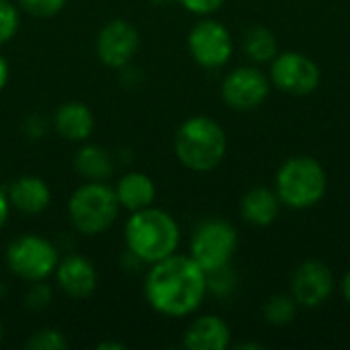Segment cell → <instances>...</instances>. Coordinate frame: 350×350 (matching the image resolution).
<instances>
[{
    "mask_svg": "<svg viewBox=\"0 0 350 350\" xmlns=\"http://www.w3.org/2000/svg\"><path fill=\"white\" fill-rule=\"evenodd\" d=\"M144 295L154 312L166 318H187L207 295V273L189 254H172L152 265Z\"/></svg>",
    "mask_w": 350,
    "mask_h": 350,
    "instance_id": "obj_1",
    "label": "cell"
},
{
    "mask_svg": "<svg viewBox=\"0 0 350 350\" xmlns=\"http://www.w3.org/2000/svg\"><path fill=\"white\" fill-rule=\"evenodd\" d=\"M127 252L142 265L160 262L176 254L180 244V228L176 219L158 207H146L133 211L123 230Z\"/></svg>",
    "mask_w": 350,
    "mask_h": 350,
    "instance_id": "obj_2",
    "label": "cell"
},
{
    "mask_svg": "<svg viewBox=\"0 0 350 350\" xmlns=\"http://www.w3.org/2000/svg\"><path fill=\"white\" fill-rule=\"evenodd\" d=\"M228 152V135L224 127L207 117L195 115L183 121L174 135V154L178 162L193 172L215 170Z\"/></svg>",
    "mask_w": 350,
    "mask_h": 350,
    "instance_id": "obj_3",
    "label": "cell"
},
{
    "mask_svg": "<svg viewBox=\"0 0 350 350\" xmlns=\"http://www.w3.org/2000/svg\"><path fill=\"white\" fill-rule=\"evenodd\" d=\"M275 191L285 207L295 211L312 209L328 191V174L316 158L293 156L279 166Z\"/></svg>",
    "mask_w": 350,
    "mask_h": 350,
    "instance_id": "obj_4",
    "label": "cell"
},
{
    "mask_svg": "<svg viewBox=\"0 0 350 350\" xmlns=\"http://www.w3.org/2000/svg\"><path fill=\"white\" fill-rule=\"evenodd\" d=\"M119 209L121 205L117 201L115 189L105 180H86L72 193L68 201L70 221L82 236H98L107 232L115 224Z\"/></svg>",
    "mask_w": 350,
    "mask_h": 350,
    "instance_id": "obj_5",
    "label": "cell"
},
{
    "mask_svg": "<svg viewBox=\"0 0 350 350\" xmlns=\"http://www.w3.org/2000/svg\"><path fill=\"white\" fill-rule=\"evenodd\" d=\"M236 248H238L236 228L221 217H209L195 228L191 236L189 256L205 273H211L215 269L228 267L236 254Z\"/></svg>",
    "mask_w": 350,
    "mask_h": 350,
    "instance_id": "obj_6",
    "label": "cell"
},
{
    "mask_svg": "<svg viewBox=\"0 0 350 350\" xmlns=\"http://www.w3.org/2000/svg\"><path fill=\"white\" fill-rule=\"evenodd\" d=\"M59 262L57 248L43 236L23 234L6 248V267L23 281H45L55 273Z\"/></svg>",
    "mask_w": 350,
    "mask_h": 350,
    "instance_id": "obj_7",
    "label": "cell"
},
{
    "mask_svg": "<svg viewBox=\"0 0 350 350\" xmlns=\"http://www.w3.org/2000/svg\"><path fill=\"white\" fill-rule=\"evenodd\" d=\"M271 84L291 96H308L322 82V70L301 51H281L271 62Z\"/></svg>",
    "mask_w": 350,
    "mask_h": 350,
    "instance_id": "obj_8",
    "label": "cell"
},
{
    "mask_svg": "<svg viewBox=\"0 0 350 350\" xmlns=\"http://www.w3.org/2000/svg\"><path fill=\"white\" fill-rule=\"evenodd\" d=\"M187 47L191 57L207 70L226 66L234 53V41L228 27L213 18H203L191 29Z\"/></svg>",
    "mask_w": 350,
    "mask_h": 350,
    "instance_id": "obj_9",
    "label": "cell"
},
{
    "mask_svg": "<svg viewBox=\"0 0 350 350\" xmlns=\"http://www.w3.org/2000/svg\"><path fill=\"white\" fill-rule=\"evenodd\" d=\"M271 94V78L254 66H240L226 74L221 98L234 111H254Z\"/></svg>",
    "mask_w": 350,
    "mask_h": 350,
    "instance_id": "obj_10",
    "label": "cell"
},
{
    "mask_svg": "<svg viewBox=\"0 0 350 350\" xmlns=\"http://www.w3.org/2000/svg\"><path fill=\"white\" fill-rule=\"evenodd\" d=\"M96 55L98 59L113 70H121L131 64L139 47L137 29L125 18L109 21L96 35Z\"/></svg>",
    "mask_w": 350,
    "mask_h": 350,
    "instance_id": "obj_11",
    "label": "cell"
},
{
    "mask_svg": "<svg viewBox=\"0 0 350 350\" xmlns=\"http://www.w3.org/2000/svg\"><path fill=\"white\" fill-rule=\"evenodd\" d=\"M293 299L299 308L314 310L324 306L334 293V275L330 267L322 260H304L293 277H291V291Z\"/></svg>",
    "mask_w": 350,
    "mask_h": 350,
    "instance_id": "obj_12",
    "label": "cell"
},
{
    "mask_svg": "<svg viewBox=\"0 0 350 350\" xmlns=\"http://www.w3.org/2000/svg\"><path fill=\"white\" fill-rule=\"evenodd\" d=\"M55 281L59 289L72 299H86L98 285L94 265L82 254H68L55 267Z\"/></svg>",
    "mask_w": 350,
    "mask_h": 350,
    "instance_id": "obj_13",
    "label": "cell"
},
{
    "mask_svg": "<svg viewBox=\"0 0 350 350\" xmlns=\"http://www.w3.org/2000/svg\"><path fill=\"white\" fill-rule=\"evenodd\" d=\"M232 345V330L219 316L207 314L195 318L183 336V347L189 350H226Z\"/></svg>",
    "mask_w": 350,
    "mask_h": 350,
    "instance_id": "obj_14",
    "label": "cell"
},
{
    "mask_svg": "<svg viewBox=\"0 0 350 350\" xmlns=\"http://www.w3.org/2000/svg\"><path fill=\"white\" fill-rule=\"evenodd\" d=\"M281 205L283 203L275 189L258 185V187H252L250 191H246V195L242 197L240 213L248 226L269 228L277 221V217L281 213Z\"/></svg>",
    "mask_w": 350,
    "mask_h": 350,
    "instance_id": "obj_15",
    "label": "cell"
},
{
    "mask_svg": "<svg viewBox=\"0 0 350 350\" xmlns=\"http://www.w3.org/2000/svg\"><path fill=\"white\" fill-rule=\"evenodd\" d=\"M6 197L10 201V207H14L21 213L37 215L43 213L49 207L51 191L47 183L39 176H18L10 183Z\"/></svg>",
    "mask_w": 350,
    "mask_h": 350,
    "instance_id": "obj_16",
    "label": "cell"
},
{
    "mask_svg": "<svg viewBox=\"0 0 350 350\" xmlns=\"http://www.w3.org/2000/svg\"><path fill=\"white\" fill-rule=\"evenodd\" d=\"M53 127L68 142H86L94 131V115L84 103L70 100L57 107Z\"/></svg>",
    "mask_w": 350,
    "mask_h": 350,
    "instance_id": "obj_17",
    "label": "cell"
},
{
    "mask_svg": "<svg viewBox=\"0 0 350 350\" xmlns=\"http://www.w3.org/2000/svg\"><path fill=\"white\" fill-rule=\"evenodd\" d=\"M117 201L121 209H127L129 213L152 207L156 201V185L154 180L144 172H125L115 187Z\"/></svg>",
    "mask_w": 350,
    "mask_h": 350,
    "instance_id": "obj_18",
    "label": "cell"
},
{
    "mask_svg": "<svg viewBox=\"0 0 350 350\" xmlns=\"http://www.w3.org/2000/svg\"><path fill=\"white\" fill-rule=\"evenodd\" d=\"M74 170L86 180H107L115 170V162L109 150L96 144L82 146L74 156Z\"/></svg>",
    "mask_w": 350,
    "mask_h": 350,
    "instance_id": "obj_19",
    "label": "cell"
},
{
    "mask_svg": "<svg viewBox=\"0 0 350 350\" xmlns=\"http://www.w3.org/2000/svg\"><path fill=\"white\" fill-rule=\"evenodd\" d=\"M242 47H244V53L256 64H271L273 57L279 53L277 37L267 27H250L244 33Z\"/></svg>",
    "mask_w": 350,
    "mask_h": 350,
    "instance_id": "obj_20",
    "label": "cell"
},
{
    "mask_svg": "<svg viewBox=\"0 0 350 350\" xmlns=\"http://www.w3.org/2000/svg\"><path fill=\"white\" fill-rule=\"evenodd\" d=\"M297 310H299V306L291 293H277L267 299V304L262 308V316H265L267 324H271L275 328H283V326L293 324V320L297 318Z\"/></svg>",
    "mask_w": 350,
    "mask_h": 350,
    "instance_id": "obj_21",
    "label": "cell"
},
{
    "mask_svg": "<svg viewBox=\"0 0 350 350\" xmlns=\"http://www.w3.org/2000/svg\"><path fill=\"white\" fill-rule=\"evenodd\" d=\"M68 347L66 334L55 328H41L25 342V350H66Z\"/></svg>",
    "mask_w": 350,
    "mask_h": 350,
    "instance_id": "obj_22",
    "label": "cell"
},
{
    "mask_svg": "<svg viewBox=\"0 0 350 350\" xmlns=\"http://www.w3.org/2000/svg\"><path fill=\"white\" fill-rule=\"evenodd\" d=\"M236 287L238 279L230 265L207 273V293H213L215 297H230L236 291Z\"/></svg>",
    "mask_w": 350,
    "mask_h": 350,
    "instance_id": "obj_23",
    "label": "cell"
},
{
    "mask_svg": "<svg viewBox=\"0 0 350 350\" xmlns=\"http://www.w3.org/2000/svg\"><path fill=\"white\" fill-rule=\"evenodd\" d=\"M18 25H21L18 8L10 0H0V47L16 35Z\"/></svg>",
    "mask_w": 350,
    "mask_h": 350,
    "instance_id": "obj_24",
    "label": "cell"
},
{
    "mask_svg": "<svg viewBox=\"0 0 350 350\" xmlns=\"http://www.w3.org/2000/svg\"><path fill=\"white\" fill-rule=\"evenodd\" d=\"M68 0H18V6L35 16H53L57 14Z\"/></svg>",
    "mask_w": 350,
    "mask_h": 350,
    "instance_id": "obj_25",
    "label": "cell"
},
{
    "mask_svg": "<svg viewBox=\"0 0 350 350\" xmlns=\"http://www.w3.org/2000/svg\"><path fill=\"white\" fill-rule=\"evenodd\" d=\"M25 301H27V308H31V310H43L51 304V289L47 287L45 281L31 283V289H29Z\"/></svg>",
    "mask_w": 350,
    "mask_h": 350,
    "instance_id": "obj_26",
    "label": "cell"
},
{
    "mask_svg": "<svg viewBox=\"0 0 350 350\" xmlns=\"http://www.w3.org/2000/svg\"><path fill=\"white\" fill-rule=\"evenodd\" d=\"M180 6L193 14H199V16H209L213 12H217L226 0H178Z\"/></svg>",
    "mask_w": 350,
    "mask_h": 350,
    "instance_id": "obj_27",
    "label": "cell"
},
{
    "mask_svg": "<svg viewBox=\"0 0 350 350\" xmlns=\"http://www.w3.org/2000/svg\"><path fill=\"white\" fill-rule=\"evenodd\" d=\"M8 215H10V201H8V197H6V191L0 189V230L6 226Z\"/></svg>",
    "mask_w": 350,
    "mask_h": 350,
    "instance_id": "obj_28",
    "label": "cell"
},
{
    "mask_svg": "<svg viewBox=\"0 0 350 350\" xmlns=\"http://www.w3.org/2000/svg\"><path fill=\"white\" fill-rule=\"evenodd\" d=\"M8 76H10V68H8V62L4 59V55H0V90L6 86L8 82Z\"/></svg>",
    "mask_w": 350,
    "mask_h": 350,
    "instance_id": "obj_29",
    "label": "cell"
},
{
    "mask_svg": "<svg viewBox=\"0 0 350 350\" xmlns=\"http://www.w3.org/2000/svg\"><path fill=\"white\" fill-rule=\"evenodd\" d=\"M340 291H342V297L345 301L350 306V269L347 271V275L342 277V283H340Z\"/></svg>",
    "mask_w": 350,
    "mask_h": 350,
    "instance_id": "obj_30",
    "label": "cell"
},
{
    "mask_svg": "<svg viewBox=\"0 0 350 350\" xmlns=\"http://www.w3.org/2000/svg\"><path fill=\"white\" fill-rule=\"evenodd\" d=\"M127 347L123 345V342H113V340H109V342H98L96 345V350H125Z\"/></svg>",
    "mask_w": 350,
    "mask_h": 350,
    "instance_id": "obj_31",
    "label": "cell"
},
{
    "mask_svg": "<svg viewBox=\"0 0 350 350\" xmlns=\"http://www.w3.org/2000/svg\"><path fill=\"white\" fill-rule=\"evenodd\" d=\"M236 349H240V350H246V349L260 350V349H265V347H262V345H258V342H246V345H238Z\"/></svg>",
    "mask_w": 350,
    "mask_h": 350,
    "instance_id": "obj_32",
    "label": "cell"
},
{
    "mask_svg": "<svg viewBox=\"0 0 350 350\" xmlns=\"http://www.w3.org/2000/svg\"><path fill=\"white\" fill-rule=\"evenodd\" d=\"M154 4H168V2H172V0H152Z\"/></svg>",
    "mask_w": 350,
    "mask_h": 350,
    "instance_id": "obj_33",
    "label": "cell"
},
{
    "mask_svg": "<svg viewBox=\"0 0 350 350\" xmlns=\"http://www.w3.org/2000/svg\"><path fill=\"white\" fill-rule=\"evenodd\" d=\"M2 338H4V326H2V322H0V345H2Z\"/></svg>",
    "mask_w": 350,
    "mask_h": 350,
    "instance_id": "obj_34",
    "label": "cell"
}]
</instances>
